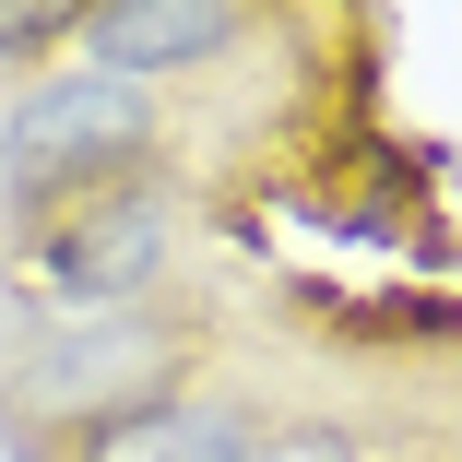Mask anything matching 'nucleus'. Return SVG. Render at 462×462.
Masks as SVG:
<instances>
[{
  "instance_id": "nucleus-1",
  "label": "nucleus",
  "mask_w": 462,
  "mask_h": 462,
  "mask_svg": "<svg viewBox=\"0 0 462 462\" xmlns=\"http://www.w3.org/2000/svg\"><path fill=\"white\" fill-rule=\"evenodd\" d=\"M154 131V96L119 71H83V83H36V96L13 107V143H0V166H13V190H60V178H96L119 154H143Z\"/></svg>"
},
{
  "instance_id": "nucleus-2",
  "label": "nucleus",
  "mask_w": 462,
  "mask_h": 462,
  "mask_svg": "<svg viewBox=\"0 0 462 462\" xmlns=\"http://www.w3.org/2000/svg\"><path fill=\"white\" fill-rule=\"evenodd\" d=\"M143 273H166V190L96 202V214H71V226L36 249V285H48V297H71V309H107V297H131Z\"/></svg>"
},
{
  "instance_id": "nucleus-3",
  "label": "nucleus",
  "mask_w": 462,
  "mask_h": 462,
  "mask_svg": "<svg viewBox=\"0 0 462 462\" xmlns=\"http://www.w3.org/2000/svg\"><path fill=\"white\" fill-rule=\"evenodd\" d=\"M166 367V344H154V320H71L48 356H36V403L48 415H107V403H131L143 380Z\"/></svg>"
},
{
  "instance_id": "nucleus-4",
  "label": "nucleus",
  "mask_w": 462,
  "mask_h": 462,
  "mask_svg": "<svg viewBox=\"0 0 462 462\" xmlns=\"http://www.w3.org/2000/svg\"><path fill=\"white\" fill-rule=\"evenodd\" d=\"M83 36H96V71L143 83V71H178V60L226 48V36H237V13H226V0H119V13H96Z\"/></svg>"
},
{
  "instance_id": "nucleus-5",
  "label": "nucleus",
  "mask_w": 462,
  "mask_h": 462,
  "mask_svg": "<svg viewBox=\"0 0 462 462\" xmlns=\"http://www.w3.org/2000/svg\"><path fill=\"white\" fill-rule=\"evenodd\" d=\"M261 439H249V415H226V403H190V415H154L143 439H119V462H249Z\"/></svg>"
},
{
  "instance_id": "nucleus-6",
  "label": "nucleus",
  "mask_w": 462,
  "mask_h": 462,
  "mask_svg": "<svg viewBox=\"0 0 462 462\" xmlns=\"http://www.w3.org/2000/svg\"><path fill=\"white\" fill-rule=\"evenodd\" d=\"M249 462H367V450H356L344 427H297V439H261Z\"/></svg>"
},
{
  "instance_id": "nucleus-7",
  "label": "nucleus",
  "mask_w": 462,
  "mask_h": 462,
  "mask_svg": "<svg viewBox=\"0 0 462 462\" xmlns=\"http://www.w3.org/2000/svg\"><path fill=\"white\" fill-rule=\"evenodd\" d=\"M71 13H0V48H36V36H60Z\"/></svg>"
}]
</instances>
